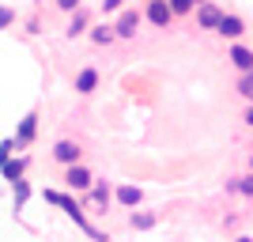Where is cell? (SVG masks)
I'll return each instance as SVG.
<instances>
[{
  "label": "cell",
  "mask_w": 253,
  "mask_h": 242,
  "mask_svg": "<svg viewBox=\"0 0 253 242\" xmlns=\"http://www.w3.org/2000/svg\"><path fill=\"white\" fill-rule=\"evenodd\" d=\"M148 19L155 23V27H167V23L174 19V11H170L167 0H151V4H148Z\"/></svg>",
  "instance_id": "cell-1"
},
{
  "label": "cell",
  "mask_w": 253,
  "mask_h": 242,
  "mask_svg": "<svg viewBox=\"0 0 253 242\" xmlns=\"http://www.w3.org/2000/svg\"><path fill=\"white\" fill-rule=\"evenodd\" d=\"M136 27H140V11H125V15L117 19L114 34H121V38H132V34H136Z\"/></svg>",
  "instance_id": "cell-2"
},
{
  "label": "cell",
  "mask_w": 253,
  "mask_h": 242,
  "mask_svg": "<svg viewBox=\"0 0 253 242\" xmlns=\"http://www.w3.org/2000/svg\"><path fill=\"white\" fill-rule=\"evenodd\" d=\"M68 186H72V190H87V186H91V174H87L84 167H76V163H68Z\"/></svg>",
  "instance_id": "cell-3"
},
{
  "label": "cell",
  "mask_w": 253,
  "mask_h": 242,
  "mask_svg": "<svg viewBox=\"0 0 253 242\" xmlns=\"http://www.w3.org/2000/svg\"><path fill=\"white\" fill-rule=\"evenodd\" d=\"M215 31L227 34V38H238L246 27H242V19H238V15H219V27H215Z\"/></svg>",
  "instance_id": "cell-4"
},
{
  "label": "cell",
  "mask_w": 253,
  "mask_h": 242,
  "mask_svg": "<svg viewBox=\"0 0 253 242\" xmlns=\"http://www.w3.org/2000/svg\"><path fill=\"white\" fill-rule=\"evenodd\" d=\"M95 84H98V72H95V68H84V72L76 76V91H80V95H91Z\"/></svg>",
  "instance_id": "cell-5"
},
{
  "label": "cell",
  "mask_w": 253,
  "mask_h": 242,
  "mask_svg": "<svg viewBox=\"0 0 253 242\" xmlns=\"http://www.w3.org/2000/svg\"><path fill=\"white\" fill-rule=\"evenodd\" d=\"M219 15H223V11L215 8V4H204L197 19H201V27H204V31H215V27H219Z\"/></svg>",
  "instance_id": "cell-6"
},
{
  "label": "cell",
  "mask_w": 253,
  "mask_h": 242,
  "mask_svg": "<svg viewBox=\"0 0 253 242\" xmlns=\"http://www.w3.org/2000/svg\"><path fill=\"white\" fill-rule=\"evenodd\" d=\"M53 155L61 159V163H76V159H80V147H76L72 140H61V144L53 147Z\"/></svg>",
  "instance_id": "cell-7"
},
{
  "label": "cell",
  "mask_w": 253,
  "mask_h": 242,
  "mask_svg": "<svg viewBox=\"0 0 253 242\" xmlns=\"http://www.w3.org/2000/svg\"><path fill=\"white\" fill-rule=\"evenodd\" d=\"M231 61L238 64L242 72H253V53L246 49V46H234V49H231Z\"/></svg>",
  "instance_id": "cell-8"
},
{
  "label": "cell",
  "mask_w": 253,
  "mask_h": 242,
  "mask_svg": "<svg viewBox=\"0 0 253 242\" xmlns=\"http://www.w3.org/2000/svg\"><path fill=\"white\" fill-rule=\"evenodd\" d=\"M34 129H38V114H27V117H23V125H19V140H15V144H31Z\"/></svg>",
  "instance_id": "cell-9"
},
{
  "label": "cell",
  "mask_w": 253,
  "mask_h": 242,
  "mask_svg": "<svg viewBox=\"0 0 253 242\" xmlns=\"http://www.w3.org/2000/svg\"><path fill=\"white\" fill-rule=\"evenodd\" d=\"M117 200L132 208V204H140V190H136V186H121V190H117Z\"/></svg>",
  "instance_id": "cell-10"
},
{
  "label": "cell",
  "mask_w": 253,
  "mask_h": 242,
  "mask_svg": "<svg viewBox=\"0 0 253 242\" xmlns=\"http://www.w3.org/2000/svg\"><path fill=\"white\" fill-rule=\"evenodd\" d=\"M132 227H136V231H148V227H155V216H151V212H132Z\"/></svg>",
  "instance_id": "cell-11"
},
{
  "label": "cell",
  "mask_w": 253,
  "mask_h": 242,
  "mask_svg": "<svg viewBox=\"0 0 253 242\" xmlns=\"http://www.w3.org/2000/svg\"><path fill=\"white\" fill-rule=\"evenodd\" d=\"M0 167H4V174H8V178L15 182V178H19V174H23V167H27V163H23V159H15V163H11V159H4Z\"/></svg>",
  "instance_id": "cell-12"
},
{
  "label": "cell",
  "mask_w": 253,
  "mask_h": 242,
  "mask_svg": "<svg viewBox=\"0 0 253 242\" xmlns=\"http://www.w3.org/2000/svg\"><path fill=\"white\" fill-rule=\"evenodd\" d=\"M31 197V186H27V182L23 178H15V208H23V200Z\"/></svg>",
  "instance_id": "cell-13"
},
{
  "label": "cell",
  "mask_w": 253,
  "mask_h": 242,
  "mask_svg": "<svg viewBox=\"0 0 253 242\" xmlns=\"http://www.w3.org/2000/svg\"><path fill=\"white\" fill-rule=\"evenodd\" d=\"M91 38H95L98 46H106V42H110V38H114V27H98V31L91 34Z\"/></svg>",
  "instance_id": "cell-14"
},
{
  "label": "cell",
  "mask_w": 253,
  "mask_h": 242,
  "mask_svg": "<svg viewBox=\"0 0 253 242\" xmlns=\"http://www.w3.org/2000/svg\"><path fill=\"white\" fill-rule=\"evenodd\" d=\"M84 27H87V15H84V11H80V15H76V19H72V27H68V34H72V38H76V34H84Z\"/></svg>",
  "instance_id": "cell-15"
},
{
  "label": "cell",
  "mask_w": 253,
  "mask_h": 242,
  "mask_svg": "<svg viewBox=\"0 0 253 242\" xmlns=\"http://www.w3.org/2000/svg\"><path fill=\"white\" fill-rule=\"evenodd\" d=\"M193 4H201V0H170V11L178 15V11H189Z\"/></svg>",
  "instance_id": "cell-16"
},
{
  "label": "cell",
  "mask_w": 253,
  "mask_h": 242,
  "mask_svg": "<svg viewBox=\"0 0 253 242\" xmlns=\"http://www.w3.org/2000/svg\"><path fill=\"white\" fill-rule=\"evenodd\" d=\"M11 23H15V11H11V8H0V31H8Z\"/></svg>",
  "instance_id": "cell-17"
},
{
  "label": "cell",
  "mask_w": 253,
  "mask_h": 242,
  "mask_svg": "<svg viewBox=\"0 0 253 242\" xmlns=\"http://www.w3.org/2000/svg\"><path fill=\"white\" fill-rule=\"evenodd\" d=\"M95 204H102V208L110 204V190H106V186H98V190H95Z\"/></svg>",
  "instance_id": "cell-18"
},
{
  "label": "cell",
  "mask_w": 253,
  "mask_h": 242,
  "mask_svg": "<svg viewBox=\"0 0 253 242\" xmlns=\"http://www.w3.org/2000/svg\"><path fill=\"white\" fill-rule=\"evenodd\" d=\"M57 8H64V11H76V8H80V0H57Z\"/></svg>",
  "instance_id": "cell-19"
},
{
  "label": "cell",
  "mask_w": 253,
  "mask_h": 242,
  "mask_svg": "<svg viewBox=\"0 0 253 242\" xmlns=\"http://www.w3.org/2000/svg\"><path fill=\"white\" fill-rule=\"evenodd\" d=\"M11 147H15V144H11V140H4V144H0V163H4V159L11 155Z\"/></svg>",
  "instance_id": "cell-20"
},
{
  "label": "cell",
  "mask_w": 253,
  "mask_h": 242,
  "mask_svg": "<svg viewBox=\"0 0 253 242\" xmlns=\"http://www.w3.org/2000/svg\"><path fill=\"white\" fill-rule=\"evenodd\" d=\"M242 95H253V76H246V80H242Z\"/></svg>",
  "instance_id": "cell-21"
},
{
  "label": "cell",
  "mask_w": 253,
  "mask_h": 242,
  "mask_svg": "<svg viewBox=\"0 0 253 242\" xmlns=\"http://www.w3.org/2000/svg\"><path fill=\"white\" fill-rule=\"evenodd\" d=\"M238 190H242V193H250V197H253V178H242V186H238Z\"/></svg>",
  "instance_id": "cell-22"
},
{
  "label": "cell",
  "mask_w": 253,
  "mask_h": 242,
  "mask_svg": "<svg viewBox=\"0 0 253 242\" xmlns=\"http://www.w3.org/2000/svg\"><path fill=\"white\" fill-rule=\"evenodd\" d=\"M114 8H121V0H106V11H114Z\"/></svg>",
  "instance_id": "cell-23"
},
{
  "label": "cell",
  "mask_w": 253,
  "mask_h": 242,
  "mask_svg": "<svg viewBox=\"0 0 253 242\" xmlns=\"http://www.w3.org/2000/svg\"><path fill=\"white\" fill-rule=\"evenodd\" d=\"M246 121H250V125H253V110H250V114H246Z\"/></svg>",
  "instance_id": "cell-24"
},
{
  "label": "cell",
  "mask_w": 253,
  "mask_h": 242,
  "mask_svg": "<svg viewBox=\"0 0 253 242\" xmlns=\"http://www.w3.org/2000/svg\"><path fill=\"white\" fill-rule=\"evenodd\" d=\"M234 242H253V239H234Z\"/></svg>",
  "instance_id": "cell-25"
},
{
  "label": "cell",
  "mask_w": 253,
  "mask_h": 242,
  "mask_svg": "<svg viewBox=\"0 0 253 242\" xmlns=\"http://www.w3.org/2000/svg\"><path fill=\"white\" fill-rule=\"evenodd\" d=\"M250 98H253V95H250Z\"/></svg>",
  "instance_id": "cell-26"
}]
</instances>
